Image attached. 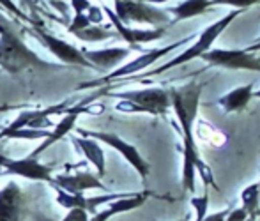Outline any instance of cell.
<instances>
[{
    "label": "cell",
    "instance_id": "obj_12",
    "mask_svg": "<svg viewBox=\"0 0 260 221\" xmlns=\"http://www.w3.org/2000/svg\"><path fill=\"white\" fill-rule=\"evenodd\" d=\"M6 170L4 174L7 175H20L25 179L30 180H45V182L52 184L53 175H52V168L48 165L39 163V160H32V157H21V160H11L6 163Z\"/></svg>",
    "mask_w": 260,
    "mask_h": 221
},
{
    "label": "cell",
    "instance_id": "obj_18",
    "mask_svg": "<svg viewBox=\"0 0 260 221\" xmlns=\"http://www.w3.org/2000/svg\"><path fill=\"white\" fill-rule=\"evenodd\" d=\"M76 149L82 150V154L94 165L98 172V177H105L106 174V163H105V152L101 145L92 138H85V136H75L73 138Z\"/></svg>",
    "mask_w": 260,
    "mask_h": 221
},
{
    "label": "cell",
    "instance_id": "obj_26",
    "mask_svg": "<svg viewBox=\"0 0 260 221\" xmlns=\"http://www.w3.org/2000/svg\"><path fill=\"white\" fill-rule=\"evenodd\" d=\"M89 25H92V23L89 21V18H87L85 13H75V18H73V21L69 23L68 32H69V34L75 36L76 32L83 30V28H87Z\"/></svg>",
    "mask_w": 260,
    "mask_h": 221
},
{
    "label": "cell",
    "instance_id": "obj_24",
    "mask_svg": "<svg viewBox=\"0 0 260 221\" xmlns=\"http://www.w3.org/2000/svg\"><path fill=\"white\" fill-rule=\"evenodd\" d=\"M50 131L48 130H32V128H21L9 135H6V138L9 140H39V138H48Z\"/></svg>",
    "mask_w": 260,
    "mask_h": 221
},
{
    "label": "cell",
    "instance_id": "obj_39",
    "mask_svg": "<svg viewBox=\"0 0 260 221\" xmlns=\"http://www.w3.org/2000/svg\"><path fill=\"white\" fill-rule=\"evenodd\" d=\"M253 96H255V98H258V99H260V90H257V92H253Z\"/></svg>",
    "mask_w": 260,
    "mask_h": 221
},
{
    "label": "cell",
    "instance_id": "obj_9",
    "mask_svg": "<svg viewBox=\"0 0 260 221\" xmlns=\"http://www.w3.org/2000/svg\"><path fill=\"white\" fill-rule=\"evenodd\" d=\"M202 58L211 66H219L226 69H246L260 73V58L246 50H225V48H211L202 55Z\"/></svg>",
    "mask_w": 260,
    "mask_h": 221
},
{
    "label": "cell",
    "instance_id": "obj_7",
    "mask_svg": "<svg viewBox=\"0 0 260 221\" xmlns=\"http://www.w3.org/2000/svg\"><path fill=\"white\" fill-rule=\"evenodd\" d=\"M76 133L80 136H85V138L92 140H101L106 145H110L112 149H115L119 154H122V157L131 165V167L137 170V174L142 177V180H145L151 174V165L142 157V154L138 152V149L135 145H131L129 142L122 140L120 136H117L115 133H106V131H89L82 130V128H76Z\"/></svg>",
    "mask_w": 260,
    "mask_h": 221
},
{
    "label": "cell",
    "instance_id": "obj_37",
    "mask_svg": "<svg viewBox=\"0 0 260 221\" xmlns=\"http://www.w3.org/2000/svg\"><path fill=\"white\" fill-rule=\"evenodd\" d=\"M9 161V157L7 156H4V154H0V168H4L6 167V163Z\"/></svg>",
    "mask_w": 260,
    "mask_h": 221
},
{
    "label": "cell",
    "instance_id": "obj_21",
    "mask_svg": "<svg viewBox=\"0 0 260 221\" xmlns=\"http://www.w3.org/2000/svg\"><path fill=\"white\" fill-rule=\"evenodd\" d=\"M241 202H243V209L251 221L257 219L260 216V193H258V182L250 184L243 190L241 193Z\"/></svg>",
    "mask_w": 260,
    "mask_h": 221
},
{
    "label": "cell",
    "instance_id": "obj_5",
    "mask_svg": "<svg viewBox=\"0 0 260 221\" xmlns=\"http://www.w3.org/2000/svg\"><path fill=\"white\" fill-rule=\"evenodd\" d=\"M115 2V16L120 23H147L152 27H165L170 23L168 13L163 9H157L152 4L135 2V0H113Z\"/></svg>",
    "mask_w": 260,
    "mask_h": 221
},
{
    "label": "cell",
    "instance_id": "obj_8",
    "mask_svg": "<svg viewBox=\"0 0 260 221\" xmlns=\"http://www.w3.org/2000/svg\"><path fill=\"white\" fill-rule=\"evenodd\" d=\"M30 34L34 36V38L38 39V41L41 43L43 46H45L46 50L53 55V57H57L58 60L64 62V64L92 69V66L85 60V57H83V53H82L80 48L73 46V44H69L68 41H64V39H60V38H57V36L46 32L39 23H32Z\"/></svg>",
    "mask_w": 260,
    "mask_h": 221
},
{
    "label": "cell",
    "instance_id": "obj_20",
    "mask_svg": "<svg viewBox=\"0 0 260 221\" xmlns=\"http://www.w3.org/2000/svg\"><path fill=\"white\" fill-rule=\"evenodd\" d=\"M211 7V0H184L182 4L175 7L167 9L168 14H174V20L170 21V25L177 23L182 20H189V18L202 16L204 13Z\"/></svg>",
    "mask_w": 260,
    "mask_h": 221
},
{
    "label": "cell",
    "instance_id": "obj_28",
    "mask_svg": "<svg viewBox=\"0 0 260 221\" xmlns=\"http://www.w3.org/2000/svg\"><path fill=\"white\" fill-rule=\"evenodd\" d=\"M255 4H260V0H211V6H230L234 9H246Z\"/></svg>",
    "mask_w": 260,
    "mask_h": 221
},
{
    "label": "cell",
    "instance_id": "obj_13",
    "mask_svg": "<svg viewBox=\"0 0 260 221\" xmlns=\"http://www.w3.org/2000/svg\"><path fill=\"white\" fill-rule=\"evenodd\" d=\"M83 112H89V110H87L83 105H76V106H73V108L66 110V115L62 117L60 122L55 124L53 131H50L48 138H46L39 147H36V149L32 150L30 154H28V157H32V160H39V156H41V154L45 152L46 149H50L53 143H57L58 140H62L66 135H69V133L75 130V124H76V119H78V115H80V113H83Z\"/></svg>",
    "mask_w": 260,
    "mask_h": 221
},
{
    "label": "cell",
    "instance_id": "obj_17",
    "mask_svg": "<svg viewBox=\"0 0 260 221\" xmlns=\"http://www.w3.org/2000/svg\"><path fill=\"white\" fill-rule=\"evenodd\" d=\"M23 193L16 182H7L0 190V221H20Z\"/></svg>",
    "mask_w": 260,
    "mask_h": 221
},
{
    "label": "cell",
    "instance_id": "obj_35",
    "mask_svg": "<svg viewBox=\"0 0 260 221\" xmlns=\"http://www.w3.org/2000/svg\"><path fill=\"white\" fill-rule=\"evenodd\" d=\"M246 51H251V53H255V51H260V39L255 44H251V46L246 48Z\"/></svg>",
    "mask_w": 260,
    "mask_h": 221
},
{
    "label": "cell",
    "instance_id": "obj_32",
    "mask_svg": "<svg viewBox=\"0 0 260 221\" xmlns=\"http://www.w3.org/2000/svg\"><path fill=\"white\" fill-rule=\"evenodd\" d=\"M71 7L75 13H85L90 7V2L89 0H71Z\"/></svg>",
    "mask_w": 260,
    "mask_h": 221
},
{
    "label": "cell",
    "instance_id": "obj_25",
    "mask_svg": "<svg viewBox=\"0 0 260 221\" xmlns=\"http://www.w3.org/2000/svg\"><path fill=\"white\" fill-rule=\"evenodd\" d=\"M189 204H191V207L195 209V212H197L195 221H204V218L207 216V211H209V191H207V187H206V193H204L202 197H193L191 200H189Z\"/></svg>",
    "mask_w": 260,
    "mask_h": 221
},
{
    "label": "cell",
    "instance_id": "obj_40",
    "mask_svg": "<svg viewBox=\"0 0 260 221\" xmlns=\"http://www.w3.org/2000/svg\"><path fill=\"white\" fill-rule=\"evenodd\" d=\"M258 193H260V180H258Z\"/></svg>",
    "mask_w": 260,
    "mask_h": 221
},
{
    "label": "cell",
    "instance_id": "obj_15",
    "mask_svg": "<svg viewBox=\"0 0 260 221\" xmlns=\"http://www.w3.org/2000/svg\"><path fill=\"white\" fill-rule=\"evenodd\" d=\"M85 60L92 66L96 71H108L126 60L131 53V48H103V50H87L82 48Z\"/></svg>",
    "mask_w": 260,
    "mask_h": 221
},
{
    "label": "cell",
    "instance_id": "obj_33",
    "mask_svg": "<svg viewBox=\"0 0 260 221\" xmlns=\"http://www.w3.org/2000/svg\"><path fill=\"white\" fill-rule=\"evenodd\" d=\"M226 214H229V209H225V211H218L214 212V214H207L204 221H225Z\"/></svg>",
    "mask_w": 260,
    "mask_h": 221
},
{
    "label": "cell",
    "instance_id": "obj_27",
    "mask_svg": "<svg viewBox=\"0 0 260 221\" xmlns=\"http://www.w3.org/2000/svg\"><path fill=\"white\" fill-rule=\"evenodd\" d=\"M0 9L2 11H7V13L14 14L16 18H20L21 21H28V23H32V20L27 16V14L23 13V11L20 9V7L16 6V2L14 0H0Z\"/></svg>",
    "mask_w": 260,
    "mask_h": 221
},
{
    "label": "cell",
    "instance_id": "obj_29",
    "mask_svg": "<svg viewBox=\"0 0 260 221\" xmlns=\"http://www.w3.org/2000/svg\"><path fill=\"white\" fill-rule=\"evenodd\" d=\"M89 214L83 209H69L68 214L64 216L62 221H89Z\"/></svg>",
    "mask_w": 260,
    "mask_h": 221
},
{
    "label": "cell",
    "instance_id": "obj_41",
    "mask_svg": "<svg viewBox=\"0 0 260 221\" xmlns=\"http://www.w3.org/2000/svg\"><path fill=\"white\" fill-rule=\"evenodd\" d=\"M0 13H2V9H0Z\"/></svg>",
    "mask_w": 260,
    "mask_h": 221
},
{
    "label": "cell",
    "instance_id": "obj_38",
    "mask_svg": "<svg viewBox=\"0 0 260 221\" xmlns=\"http://www.w3.org/2000/svg\"><path fill=\"white\" fill-rule=\"evenodd\" d=\"M177 221H189V216H188V214H186V216H184V218H181V219H177Z\"/></svg>",
    "mask_w": 260,
    "mask_h": 221
},
{
    "label": "cell",
    "instance_id": "obj_11",
    "mask_svg": "<svg viewBox=\"0 0 260 221\" xmlns=\"http://www.w3.org/2000/svg\"><path fill=\"white\" fill-rule=\"evenodd\" d=\"M69 108V103H60V105H55V106H50V108H45V110H32V112H21L13 122L9 124L7 128H4L0 131V140L6 138V135L9 133L16 131V130H21V128H32V130H46L48 126H52L50 122V117L53 113H62Z\"/></svg>",
    "mask_w": 260,
    "mask_h": 221
},
{
    "label": "cell",
    "instance_id": "obj_10",
    "mask_svg": "<svg viewBox=\"0 0 260 221\" xmlns=\"http://www.w3.org/2000/svg\"><path fill=\"white\" fill-rule=\"evenodd\" d=\"M101 9L105 11V14L108 16L110 23L112 27L115 28L117 36L122 38V41H126L129 44L131 50H138L140 44H145V43H151V41H159L161 38L165 36V27H156V28H131L127 25L120 23L119 18L115 16L112 9L108 6H103Z\"/></svg>",
    "mask_w": 260,
    "mask_h": 221
},
{
    "label": "cell",
    "instance_id": "obj_22",
    "mask_svg": "<svg viewBox=\"0 0 260 221\" xmlns=\"http://www.w3.org/2000/svg\"><path fill=\"white\" fill-rule=\"evenodd\" d=\"M76 38L80 39V41H85V43H98V41H106V39L110 38H115L117 32L112 30L110 27H103V25H89L87 28H83V30L76 32Z\"/></svg>",
    "mask_w": 260,
    "mask_h": 221
},
{
    "label": "cell",
    "instance_id": "obj_34",
    "mask_svg": "<svg viewBox=\"0 0 260 221\" xmlns=\"http://www.w3.org/2000/svg\"><path fill=\"white\" fill-rule=\"evenodd\" d=\"M20 2H21V7H23V13L30 18V13H34V2H32V0H20Z\"/></svg>",
    "mask_w": 260,
    "mask_h": 221
},
{
    "label": "cell",
    "instance_id": "obj_31",
    "mask_svg": "<svg viewBox=\"0 0 260 221\" xmlns=\"http://www.w3.org/2000/svg\"><path fill=\"white\" fill-rule=\"evenodd\" d=\"M89 13H87V18H89V21L92 25H100L101 20H103V13H101V7H96V6H90Z\"/></svg>",
    "mask_w": 260,
    "mask_h": 221
},
{
    "label": "cell",
    "instance_id": "obj_42",
    "mask_svg": "<svg viewBox=\"0 0 260 221\" xmlns=\"http://www.w3.org/2000/svg\"><path fill=\"white\" fill-rule=\"evenodd\" d=\"M64 2H66V0H64Z\"/></svg>",
    "mask_w": 260,
    "mask_h": 221
},
{
    "label": "cell",
    "instance_id": "obj_2",
    "mask_svg": "<svg viewBox=\"0 0 260 221\" xmlns=\"http://www.w3.org/2000/svg\"><path fill=\"white\" fill-rule=\"evenodd\" d=\"M200 94H202V83L189 82L179 88H170V105L175 112V117L179 119V124L182 128V157L191 160L197 163V167L204 163L197 149L195 136H193V124L197 120L200 106Z\"/></svg>",
    "mask_w": 260,
    "mask_h": 221
},
{
    "label": "cell",
    "instance_id": "obj_16",
    "mask_svg": "<svg viewBox=\"0 0 260 221\" xmlns=\"http://www.w3.org/2000/svg\"><path fill=\"white\" fill-rule=\"evenodd\" d=\"M149 191H142V193H129L127 197L117 198L113 202H108V207L103 211H98L96 214L90 216L89 221H108L110 218L117 214H122V212H129L138 209L140 205H144L149 198Z\"/></svg>",
    "mask_w": 260,
    "mask_h": 221
},
{
    "label": "cell",
    "instance_id": "obj_36",
    "mask_svg": "<svg viewBox=\"0 0 260 221\" xmlns=\"http://www.w3.org/2000/svg\"><path fill=\"white\" fill-rule=\"evenodd\" d=\"M135 2H145V4H165L168 0H135Z\"/></svg>",
    "mask_w": 260,
    "mask_h": 221
},
{
    "label": "cell",
    "instance_id": "obj_30",
    "mask_svg": "<svg viewBox=\"0 0 260 221\" xmlns=\"http://www.w3.org/2000/svg\"><path fill=\"white\" fill-rule=\"evenodd\" d=\"M248 214L244 212L243 207H237V209H229V214H226L225 221H246Z\"/></svg>",
    "mask_w": 260,
    "mask_h": 221
},
{
    "label": "cell",
    "instance_id": "obj_3",
    "mask_svg": "<svg viewBox=\"0 0 260 221\" xmlns=\"http://www.w3.org/2000/svg\"><path fill=\"white\" fill-rule=\"evenodd\" d=\"M241 13L243 11L241 9H234L232 13L225 14V16L221 18V20L214 21L212 25H209V27L206 28V30L202 32V34L199 36V39H197V43L193 44L191 48H188L186 51H182L181 55H177V57H174L172 60H168L167 64L159 66L157 69H154V71H147L144 73L142 76H138V78H149V76H157V75H163L165 71H168V69H174L177 68V66H182L186 64V62L193 60V58L197 57H202L206 51L211 50L212 43L216 41V39L219 38V36L223 34V32L226 30V27H229L230 23H232L234 20H236L237 16H241Z\"/></svg>",
    "mask_w": 260,
    "mask_h": 221
},
{
    "label": "cell",
    "instance_id": "obj_6",
    "mask_svg": "<svg viewBox=\"0 0 260 221\" xmlns=\"http://www.w3.org/2000/svg\"><path fill=\"white\" fill-rule=\"evenodd\" d=\"M193 36H186V38L179 39V41L168 44V46H163V48H154V50H149L145 51V53L138 55L135 60L127 62L126 66H122V68L119 69H113L110 75L103 76V78L96 80V82H90V83H85V85H80V88H87V87H96V85H101V83H106V82H112V80H117V78H127V76H133L137 75V73L144 71V69H147L149 66H152L154 62L159 60L161 57H165V55L172 53L174 50H177L179 46H184L188 41H191Z\"/></svg>",
    "mask_w": 260,
    "mask_h": 221
},
{
    "label": "cell",
    "instance_id": "obj_1",
    "mask_svg": "<svg viewBox=\"0 0 260 221\" xmlns=\"http://www.w3.org/2000/svg\"><path fill=\"white\" fill-rule=\"evenodd\" d=\"M18 21H13L0 13V68L16 76L23 71H53L57 64L46 62L25 44L18 30Z\"/></svg>",
    "mask_w": 260,
    "mask_h": 221
},
{
    "label": "cell",
    "instance_id": "obj_23",
    "mask_svg": "<svg viewBox=\"0 0 260 221\" xmlns=\"http://www.w3.org/2000/svg\"><path fill=\"white\" fill-rule=\"evenodd\" d=\"M57 190V204L62 205V207H66L69 211V209H83V211H87V197H83V193L76 195V193H68V191L64 190H58V187H55Z\"/></svg>",
    "mask_w": 260,
    "mask_h": 221
},
{
    "label": "cell",
    "instance_id": "obj_19",
    "mask_svg": "<svg viewBox=\"0 0 260 221\" xmlns=\"http://www.w3.org/2000/svg\"><path fill=\"white\" fill-rule=\"evenodd\" d=\"M253 98V83H246L243 87H237L234 90H230L229 94L221 96L218 99V105L225 110L226 113L232 112H241L246 108V105L250 103V99Z\"/></svg>",
    "mask_w": 260,
    "mask_h": 221
},
{
    "label": "cell",
    "instance_id": "obj_14",
    "mask_svg": "<svg viewBox=\"0 0 260 221\" xmlns=\"http://www.w3.org/2000/svg\"><path fill=\"white\" fill-rule=\"evenodd\" d=\"M52 184L58 190H64L68 193H83L87 190H101L106 191V186L101 182L98 175H92L89 172H78V174H62L53 177Z\"/></svg>",
    "mask_w": 260,
    "mask_h": 221
},
{
    "label": "cell",
    "instance_id": "obj_4",
    "mask_svg": "<svg viewBox=\"0 0 260 221\" xmlns=\"http://www.w3.org/2000/svg\"><path fill=\"white\" fill-rule=\"evenodd\" d=\"M113 98H120L122 101L117 105V110L126 113L144 112L151 115H167L170 108V96L168 90L159 87L144 88V90H129L113 94Z\"/></svg>",
    "mask_w": 260,
    "mask_h": 221
}]
</instances>
